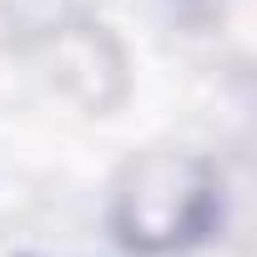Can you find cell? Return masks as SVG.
<instances>
[{
    "label": "cell",
    "instance_id": "6da1fadb",
    "mask_svg": "<svg viewBox=\"0 0 257 257\" xmlns=\"http://www.w3.org/2000/svg\"><path fill=\"white\" fill-rule=\"evenodd\" d=\"M106 222L116 247L132 257L192 252L222 227V177L202 152H142L121 167Z\"/></svg>",
    "mask_w": 257,
    "mask_h": 257
}]
</instances>
